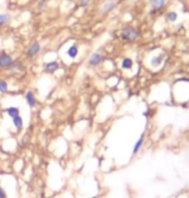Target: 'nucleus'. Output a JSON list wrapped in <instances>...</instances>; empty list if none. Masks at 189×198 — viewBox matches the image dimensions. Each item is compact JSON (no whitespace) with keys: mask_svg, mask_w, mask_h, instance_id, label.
<instances>
[{"mask_svg":"<svg viewBox=\"0 0 189 198\" xmlns=\"http://www.w3.org/2000/svg\"><path fill=\"white\" fill-rule=\"evenodd\" d=\"M58 69H60V63H58V61H56V60H54V61H49L44 65V71L48 73V74H53V73H56Z\"/></svg>","mask_w":189,"mask_h":198,"instance_id":"obj_8","label":"nucleus"},{"mask_svg":"<svg viewBox=\"0 0 189 198\" xmlns=\"http://www.w3.org/2000/svg\"><path fill=\"white\" fill-rule=\"evenodd\" d=\"M13 126L16 127V130H22V127H24V119H22L21 115H17L13 118Z\"/></svg>","mask_w":189,"mask_h":198,"instance_id":"obj_13","label":"nucleus"},{"mask_svg":"<svg viewBox=\"0 0 189 198\" xmlns=\"http://www.w3.org/2000/svg\"><path fill=\"white\" fill-rule=\"evenodd\" d=\"M103 62H104V56L100 52L92 53L91 56H90V58H88V66L90 67H97Z\"/></svg>","mask_w":189,"mask_h":198,"instance_id":"obj_5","label":"nucleus"},{"mask_svg":"<svg viewBox=\"0 0 189 198\" xmlns=\"http://www.w3.org/2000/svg\"><path fill=\"white\" fill-rule=\"evenodd\" d=\"M142 144H144V135H141L140 139L136 141V144H135V146H133V149H132V153H133V154H137V151L141 149Z\"/></svg>","mask_w":189,"mask_h":198,"instance_id":"obj_16","label":"nucleus"},{"mask_svg":"<svg viewBox=\"0 0 189 198\" xmlns=\"http://www.w3.org/2000/svg\"><path fill=\"white\" fill-rule=\"evenodd\" d=\"M25 100H26V102H27V105H29L30 108H35L36 104H38V101H36V97H35V95H34L33 91H27L26 92Z\"/></svg>","mask_w":189,"mask_h":198,"instance_id":"obj_9","label":"nucleus"},{"mask_svg":"<svg viewBox=\"0 0 189 198\" xmlns=\"http://www.w3.org/2000/svg\"><path fill=\"white\" fill-rule=\"evenodd\" d=\"M24 69V65H22V62H13V65L11 66V69L9 70L11 71H20Z\"/></svg>","mask_w":189,"mask_h":198,"instance_id":"obj_17","label":"nucleus"},{"mask_svg":"<svg viewBox=\"0 0 189 198\" xmlns=\"http://www.w3.org/2000/svg\"><path fill=\"white\" fill-rule=\"evenodd\" d=\"M90 3H91V0H79V3H78V8H87L90 5Z\"/></svg>","mask_w":189,"mask_h":198,"instance_id":"obj_20","label":"nucleus"},{"mask_svg":"<svg viewBox=\"0 0 189 198\" xmlns=\"http://www.w3.org/2000/svg\"><path fill=\"white\" fill-rule=\"evenodd\" d=\"M66 54L69 57H70L71 60H74L78 57V54H79V47H78V44H73L70 45V47L67 48L66 50Z\"/></svg>","mask_w":189,"mask_h":198,"instance_id":"obj_10","label":"nucleus"},{"mask_svg":"<svg viewBox=\"0 0 189 198\" xmlns=\"http://www.w3.org/2000/svg\"><path fill=\"white\" fill-rule=\"evenodd\" d=\"M165 60H166V53L162 52V53L155 54V56H153L150 60V66L152 67H159L163 63Z\"/></svg>","mask_w":189,"mask_h":198,"instance_id":"obj_7","label":"nucleus"},{"mask_svg":"<svg viewBox=\"0 0 189 198\" xmlns=\"http://www.w3.org/2000/svg\"><path fill=\"white\" fill-rule=\"evenodd\" d=\"M47 7H48V0H40L38 3V5H36L38 11H43V9H45Z\"/></svg>","mask_w":189,"mask_h":198,"instance_id":"obj_18","label":"nucleus"},{"mask_svg":"<svg viewBox=\"0 0 189 198\" xmlns=\"http://www.w3.org/2000/svg\"><path fill=\"white\" fill-rule=\"evenodd\" d=\"M7 91H8V83L5 80H0V92L5 93Z\"/></svg>","mask_w":189,"mask_h":198,"instance_id":"obj_19","label":"nucleus"},{"mask_svg":"<svg viewBox=\"0 0 189 198\" xmlns=\"http://www.w3.org/2000/svg\"><path fill=\"white\" fill-rule=\"evenodd\" d=\"M15 60H13L12 54L5 53V52H2L0 53V69H11V66L13 65Z\"/></svg>","mask_w":189,"mask_h":198,"instance_id":"obj_4","label":"nucleus"},{"mask_svg":"<svg viewBox=\"0 0 189 198\" xmlns=\"http://www.w3.org/2000/svg\"><path fill=\"white\" fill-rule=\"evenodd\" d=\"M40 50H41V44L39 43V41H34V43L31 44L29 48H27V50H26V57L34 58V57H36L40 53Z\"/></svg>","mask_w":189,"mask_h":198,"instance_id":"obj_6","label":"nucleus"},{"mask_svg":"<svg viewBox=\"0 0 189 198\" xmlns=\"http://www.w3.org/2000/svg\"><path fill=\"white\" fill-rule=\"evenodd\" d=\"M118 4H119L118 0H106V2H105L103 5H101L100 13L103 16H106V15H109V13H112L114 9L118 7Z\"/></svg>","mask_w":189,"mask_h":198,"instance_id":"obj_3","label":"nucleus"},{"mask_svg":"<svg viewBox=\"0 0 189 198\" xmlns=\"http://www.w3.org/2000/svg\"><path fill=\"white\" fill-rule=\"evenodd\" d=\"M119 39L122 43L124 44H130V43H135L136 40L140 39V31L133 26H126L123 27L119 33Z\"/></svg>","mask_w":189,"mask_h":198,"instance_id":"obj_1","label":"nucleus"},{"mask_svg":"<svg viewBox=\"0 0 189 198\" xmlns=\"http://www.w3.org/2000/svg\"><path fill=\"white\" fill-rule=\"evenodd\" d=\"M121 67L123 70H132L133 67V60L130 57H124L121 62Z\"/></svg>","mask_w":189,"mask_h":198,"instance_id":"obj_11","label":"nucleus"},{"mask_svg":"<svg viewBox=\"0 0 189 198\" xmlns=\"http://www.w3.org/2000/svg\"><path fill=\"white\" fill-rule=\"evenodd\" d=\"M166 21L167 22H176L178 21V13L175 11H170L166 13Z\"/></svg>","mask_w":189,"mask_h":198,"instance_id":"obj_15","label":"nucleus"},{"mask_svg":"<svg viewBox=\"0 0 189 198\" xmlns=\"http://www.w3.org/2000/svg\"><path fill=\"white\" fill-rule=\"evenodd\" d=\"M65 2H69V3H71V2H74V0H65Z\"/></svg>","mask_w":189,"mask_h":198,"instance_id":"obj_22","label":"nucleus"},{"mask_svg":"<svg viewBox=\"0 0 189 198\" xmlns=\"http://www.w3.org/2000/svg\"><path fill=\"white\" fill-rule=\"evenodd\" d=\"M148 3H149L150 15H155V13L162 12L166 7V0H148Z\"/></svg>","mask_w":189,"mask_h":198,"instance_id":"obj_2","label":"nucleus"},{"mask_svg":"<svg viewBox=\"0 0 189 198\" xmlns=\"http://www.w3.org/2000/svg\"><path fill=\"white\" fill-rule=\"evenodd\" d=\"M5 113H7L8 115L13 119L15 117L20 115V109L16 108V106H9V108H7V109H5Z\"/></svg>","mask_w":189,"mask_h":198,"instance_id":"obj_12","label":"nucleus"},{"mask_svg":"<svg viewBox=\"0 0 189 198\" xmlns=\"http://www.w3.org/2000/svg\"><path fill=\"white\" fill-rule=\"evenodd\" d=\"M11 21V15L9 13H0V26H5Z\"/></svg>","mask_w":189,"mask_h":198,"instance_id":"obj_14","label":"nucleus"},{"mask_svg":"<svg viewBox=\"0 0 189 198\" xmlns=\"http://www.w3.org/2000/svg\"><path fill=\"white\" fill-rule=\"evenodd\" d=\"M0 198H7V193L2 187H0Z\"/></svg>","mask_w":189,"mask_h":198,"instance_id":"obj_21","label":"nucleus"}]
</instances>
